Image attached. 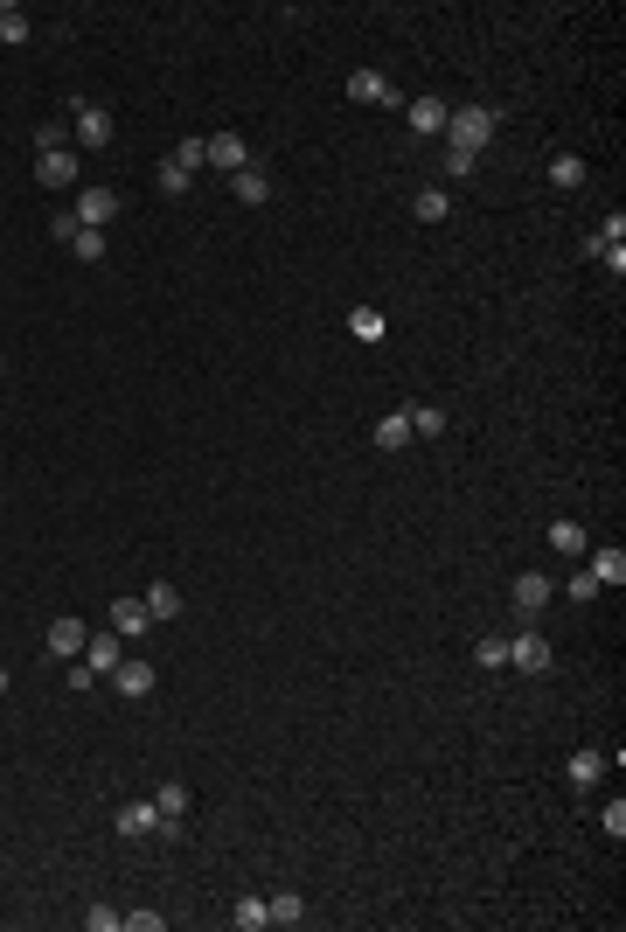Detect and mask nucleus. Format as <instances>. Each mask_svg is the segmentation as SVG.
I'll use <instances>...</instances> for the list:
<instances>
[{
    "instance_id": "obj_1",
    "label": "nucleus",
    "mask_w": 626,
    "mask_h": 932,
    "mask_svg": "<svg viewBox=\"0 0 626 932\" xmlns=\"http://www.w3.org/2000/svg\"><path fill=\"white\" fill-rule=\"evenodd\" d=\"M494 133H501V112H494V105H460V112H446V147H460V154H480Z\"/></svg>"
},
{
    "instance_id": "obj_2",
    "label": "nucleus",
    "mask_w": 626,
    "mask_h": 932,
    "mask_svg": "<svg viewBox=\"0 0 626 932\" xmlns=\"http://www.w3.org/2000/svg\"><path fill=\"white\" fill-rule=\"evenodd\" d=\"M70 119H77V126H70V140H77L84 154H98V147H112V112H105V105H91V98H77V105H70Z\"/></svg>"
},
{
    "instance_id": "obj_3",
    "label": "nucleus",
    "mask_w": 626,
    "mask_h": 932,
    "mask_svg": "<svg viewBox=\"0 0 626 932\" xmlns=\"http://www.w3.org/2000/svg\"><path fill=\"white\" fill-rule=\"evenodd\" d=\"M154 682H160V668H154V661H140V654H126V661L112 668V689H119L126 703H147V696H154Z\"/></svg>"
},
{
    "instance_id": "obj_4",
    "label": "nucleus",
    "mask_w": 626,
    "mask_h": 932,
    "mask_svg": "<svg viewBox=\"0 0 626 932\" xmlns=\"http://www.w3.org/2000/svg\"><path fill=\"white\" fill-rule=\"evenodd\" d=\"M77 174H84V154H77V147L35 154V181H42V188H77Z\"/></svg>"
},
{
    "instance_id": "obj_5",
    "label": "nucleus",
    "mask_w": 626,
    "mask_h": 932,
    "mask_svg": "<svg viewBox=\"0 0 626 932\" xmlns=\"http://www.w3.org/2000/svg\"><path fill=\"white\" fill-rule=\"evenodd\" d=\"M557 599V578H543V571H522L515 578V613H522V626H536V613Z\"/></svg>"
},
{
    "instance_id": "obj_6",
    "label": "nucleus",
    "mask_w": 626,
    "mask_h": 932,
    "mask_svg": "<svg viewBox=\"0 0 626 932\" xmlns=\"http://www.w3.org/2000/svg\"><path fill=\"white\" fill-rule=\"evenodd\" d=\"M508 668H522V675H543V668H550V640H543L536 626H522V633L508 640Z\"/></svg>"
},
{
    "instance_id": "obj_7",
    "label": "nucleus",
    "mask_w": 626,
    "mask_h": 932,
    "mask_svg": "<svg viewBox=\"0 0 626 932\" xmlns=\"http://www.w3.org/2000/svg\"><path fill=\"white\" fill-rule=\"evenodd\" d=\"M70 216H77L84 230H112V216H119V195H112V188H84Z\"/></svg>"
},
{
    "instance_id": "obj_8",
    "label": "nucleus",
    "mask_w": 626,
    "mask_h": 932,
    "mask_svg": "<svg viewBox=\"0 0 626 932\" xmlns=\"http://www.w3.org/2000/svg\"><path fill=\"white\" fill-rule=\"evenodd\" d=\"M585 571L599 578V592H606V585L620 592V585H626V550H620V543H599V550H585Z\"/></svg>"
},
{
    "instance_id": "obj_9",
    "label": "nucleus",
    "mask_w": 626,
    "mask_h": 932,
    "mask_svg": "<svg viewBox=\"0 0 626 932\" xmlns=\"http://www.w3.org/2000/svg\"><path fill=\"white\" fill-rule=\"evenodd\" d=\"M77 661H84V668H91V675H112V668H119V661H126V640H119V633H91V640H84V654H77Z\"/></svg>"
},
{
    "instance_id": "obj_10",
    "label": "nucleus",
    "mask_w": 626,
    "mask_h": 932,
    "mask_svg": "<svg viewBox=\"0 0 626 932\" xmlns=\"http://www.w3.org/2000/svg\"><path fill=\"white\" fill-rule=\"evenodd\" d=\"M84 640H91V626L63 613V620L49 626V661H77V654H84Z\"/></svg>"
},
{
    "instance_id": "obj_11",
    "label": "nucleus",
    "mask_w": 626,
    "mask_h": 932,
    "mask_svg": "<svg viewBox=\"0 0 626 932\" xmlns=\"http://www.w3.org/2000/svg\"><path fill=\"white\" fill-rule=\"evenodd\" d=\"M209 167H216V174L230 181L237 167H251V147H244L237 133H216V140H209Z\"/></svg>"
},
{
    "instance_id": "obj_12",
    "label": "nucleus",
    "mask_w": 626,
    "mask_h": 932,
    "mask_svg": "<svg viewBox=\"0 0 626 932\" xmlns=\"http://www.w3.org/2000/svg\"><path fill=\"white\" fill-rule=\"evenodd\" d=\"M348 98H355V105H397V91H390L383 70H355V77H348Z\"/></svg>"
},
{
    "instance_id": "obj_13",
    "label": "nucleus",
    "mask_w": 626,
    "mask_h": 932,
    "mask_svg": "<svg viewBox=\"0 0 626 932\" xmlns=\"http://www.w3.org/2000/svg\"><path fill=\"white\" fill-rule=\"evenodd\" d=\"M112 633H119V640H140V633H154V620H147V599H119V606H112Z\"/></svg>"
},
{
    "instance_id": "obj_14",
    "label": "nucleus",
    "mask_w": 626,
    "mask_h": 932,
    "mask_svg": "<svg viewBox=\"0 0 626 932\" xmlns=\"http://www.w3.org/2000/svg\"><path fill=\"white\" fill-rule=\"evenodd\" d=\"M404 119H411V133H425V140H432V133H446V98H411V105H404Z\"/></svg>"
},
{
    "instance_id": "obj_15",
    "label": "nucleus",
    "mask_w": 626,
    "mask_h": 932,
    "mask_svg": "<svg viewBox=\"0 0 626 932\" xmlns=\"http://www.w3.org/2000/svg\"><path fill=\"white\" fill-rule=\"evenodd\" d=\"M230 195H237V202H251V209H258V202H265V195H272V174H265V167H258V160H251V167H237V174H230Z\"/></svg>"
},
{
    "instance_id": "obj_16",
    "label": "nucleus",
    "mask_w": 626,
    "mask_h": 932,
    "mask_svg": "<svg viewBox=\"0 0 626 932\" xmlns=\"http://www.w3.org/2000/svg\"><path fill=\"white\" fill-rule=\"evenodd\" d=\"M140 599H147V620H154V626H167V620H181V592H174V585H167V578H154V585H147V592H140Z\"/></svg>"
},
{
    "instance_id": "obj_17",
    "label": "nucleus",
    "mask_w": 626,
    "mask_h": 932,
    "mask_svg": "<svg viewBox=\"0 0 626 932\" xmlns=\"http://www.w3.org/2000/svg\"><path fill=\"white\" fill-rule=\"evenodd\" d=\"M154 828H160V807H154V800L119 807V835H126V842H140V835H154Z\"/></svg>"
},
{
    "instance_id": "obj_18",
    "label": "nucleus",
    "mask_w": 626,
    "mask_h": 932,
    "mask_svg": "<svg viewBox=\"0 0 626 932\" xmlns=\"http://www.w3.org/2000/svg\"><path fill=\"white\" fill-rule=\"evenodd\" d=\"M599 779H606V752H599V745H585V752H571V786H578V793H592Z\"/></svg>"
},
{
    "instance_id": "obj_19",
    "label": "nucleus",
    "mask_w": 626,
    "mask_h": 932,
    "mask_svg": "<svg viewBox=\"0 0 626 932\" xmlns=\"http://www.w3.org/2000/svg\"><path fill=\"white\" fill-rule=\"evenodd\" d=\"M376 446H383V453H404V446H411V411L376 418Z\"/></svg>"
},
{
    "instance_id": "obj_20",
    "label": "nucleus",
    "mask_w": 626,
    "mask_h": 932,
    "mask_svg": "<svg viewBox=\"0 0 626 932\" xmlns=\"http://www.w3.org/2000/svg\"><path fill=\"white\" fill-rule=\"evenodd\" d=\"M550 550H557V557H585V550H592L585 522H550Z\"/></svg>"
},
{
    "instance_id": "obj_21",
    "label": "nucleus",
    "mask_w": 626,
    "mask_h": 932,
    "mask_svg": "<svg viewBox=\"0 0 626 932\" xmlns=\"http://www.w3.org/2000/svg\"><path fill=\"white\" fill-rule=\"evenodd\" d=\"M154 807H160V821H188V807H195V793H188L181 779H167V786H160V793H154Z\"/></svg>"
},
{
    "instance_id": "obj_22",
    "label": "nucleus",
    "mask_w": 626,
    "mask_h": 932,
    "mask_svg": "<svg viewBox=\"0 0 626 932\" xmlns=\"http://www.w3.org/2000/svg\"><path fill=\"white\" fill-rule=\"evenodd\" d=\"M411 216H418V223H446V216H453V188H425V195L411 202Z\"/></svg>"
},
{
    "instance_id": "obj_23",
    "label": "nucleus",
    "mask_w": 626,
    "mask_h": 932,
    "mask_svg": "<svg viewBox=\"0 0 626 932\" xmlns=\"http://www.w3.org/2000/svg\"><path fill=\"white\" fill-rule=\"evenodd\" d=\"M348 334H355V341H383L390 320H383V307H355V313H348Z\"/></svg>"
},
{
    "instance_id": "obj_24",
    "label": "nucleus",
    "mask_w": 626,
    "mask_h": 932,
    "mask_svg": "<svg viewBox=\"0 0 626 932\" xmlns=\"http://www.w3.org/2000/svg\"><path fill=\"white\" fill-rule=\"evenodd\" d=\"M230 919H237V932H265L272 926V905H265V898H237Z\"/></svg>"
},
{
    "instance_id": "obj_25",
    "label": "nucleus",
    "mask_w": 626,
    "mask_h": 932,
    "mask_svg": "<svg viewBox=\"0 0 626 932\" xmlns=\"http://www.w3.org/2000/svg\"><path fill=\"white\" fill-rule=\"evenodd\" d=\"M411 411V439H439L446 432V411H432V404H404Z\"/></svg>"
},
{
    "instance_id": "obj_26",
    "label": "nucleus",
    "mask_w": 626,
    "mask_h": 932,
    "mask_svg": "<svg viewBox=\"0 0 626 932\" xmlns=\"http://www.w3.org/2000/svg\"><path fill=\"white\" fill-rule=\"evenodd\" d=\"M473 661L480 668H508V633H480L473 640Z\"/></svg>"
},
{
    "instance_id": "obj_27",
    "label": "nucleus",
    "mask_w": 626,
    "mask_h": 932,
    "mask_svg": "<svg viewBox=\"0 0 626 932\" xmlns=\"http://www.w3.org/2000/svg\"><path fill=\"white\" fill-rule=\"evenodd\" d=\"M265 905H272V926H300V919H307V898H300V891H279V898H265Z\"/></svg>"
},
{
    "instance_id": "obj_28",
    "label": "nucleus",
    "mask_w": 626,
    "mask_h": 932,
    "mask_svg": "<svg viewBox=\"0 0 626 932\" xmlns=\"http://www.w3.org/2000/svg\"><path fill=\"white\" fill-rule=\"evenodd\" d=\"M550 181H557V188H585V160L557 154V160H550Z\"/></svg>"
},
{
    "instance_id": "obj_29",
    "label": "nucleus",
    "mask_w": 626,
    "mask_h": 932,
    "mask_svg": "<svg viewBox=\"0 0 626 932\" xmlns=\"http://www.w3.org/2000/svg\"><path fill=\"white\" fill-rule=\"evenodd\" d=\"M174 167L195 181V167H209V140H181V147H174Z\"/></svg>"
},
{
    "instance_id": "obj_30",
    "label": "nucleus",
    "mask_w": 626,
    "mask_h": 932,
    "mask_svg": "<svg viewBox=\"0 0 626 932\" xmlns=\"http://www.w3.org/2000/svg\"><path fill=\"white\" fill-rule=\"evenodd\" d=\"M105 244H112L105 230H77V237H70V251H77L84 265H98V258H105Z\"/></svg>"
},
{
    "instance_id": "obj_31",
    "label": "nucleus",
    "mask_w": 626,
    "mask_h": 932,
    "mask_svg": "<svg viewBox=\"0 0 626 932\" xmlns=\"http://www.w3.org/2000/svg\"><path fill=\"white\" fill-rule=\"evenodd\" d=\"M564 599H571V606H592V599H599V578H592V571H571V578H564Z\"/></svg>"
},
{
    "instance_id": "obj_32",
    "label": "nucleus",
    "mask_w": 626,
    "mask_h": 932,
    "mask_svg": "<svg viewBox=\"0 0 626 932\" xmlns=\"http://www.w3.org/2000/svg\"><path fill=\"white\" fill-rule=\"evenodd\" d=\"M56 147H70V126H56V119L35 126V154H56Z\"/></svg>"
},
{
    "instance_id": "obj_33",
    "label": "nucleus",
    "mask_w": 626,
    "mask_h": 932,
    "mask_svg": "<svg viewBox=\"0 0 626 932\" xmlns=\"http://www.w3.org/2000/svg\"><path fill=\"white\" fill-rule=\"evenodd\" d=\"M0 42H28V14L21 7H0Z\"/></svg>"
},
{
    "instance_id": "obj_34",
    "label": "nucleus",
    "mask_w": 626,
    "mask_h": 932,
    "mask_svg": "<svg viewBox=\"0 0 626 932\" xmlns=\"http://www.w3.org/2000/svg\"><path fill=\"white\" fill-rule=\"evenodd\" d=\"M84 926H91V932H119V926H126V912H112V905H91V912H84Z\"/></svg>"
},
{
    "instance_id": "obj_35",
    "label": "nucleus",
    "mask_w": 626,
    "mask_h": 932,
    "mask_svg": "<svg viewBox=\"0 0 626 932\" xmlns=\"http://www.w3.org/2000/svg\"><path fill=\"white\" fill-rule=\"evenodd\" d=\"M599 828L620 842V835H626V800H606V807H599Z\"/></svg>"
},
{
    "instance_id": "obj_36",
    "label": "nucleus",
    "mask_w": 626,
    "mask_h": 932,
    "mask_svg": "<svg viewBox=\"0 0 626 932\" xmlns=\"http://www.w3.org/2000/svg\"><path fill=\"white\" fill-rule=\"evenodd\" d=\"M473 167H480V154H460V147H446V174H453V181H467Z\"/></svg>"
},
{
    "instance_id": "obj_37",
    "label": "nucleus",
    "mask_w": 626,
    "mask_h": 932,
    "mask_svg": "<svg viewBox=\"0 0 626 932\" xmlns=\"http://www.w3.org/2000/svg\"><path fill=\"white\" fill-rule=\"evenodd\" d=\"M160 188H167V195H188V174H181L174 160H160Z\"/></svg>"
},
{
    "instance_id": "obj_38",
    "label": "nucleus",
    "mask_w": 626,
    "mask_h": 932,
    "mask_svg": "<svg viewBox=\"0 0 626 932\" xmlns=\"http://www.w3.org/2000/svg\"><path fill=\"white\" fill-rule=\"evenodd\" d=\"M49 230H56V244H70V237H77V230H84V223H77V216H70V209H56V223H49Z\"/></svg>"
},
{
    "instance_id": "obj_39",
    "label": "nucleus",
    "mask_w": 626,
    "mask_h": 932,
    "mask_svg": "<svg viewBox=\"0 0 626 932\" xmlns=\"http://www.w3.org/2000/svg\"><path fill=\"white\" fill-rule=\"evenodd\" d=\"M126 926H133V932H160L167 919H160V912H126Z\"/></svg>"
},
{
    "instance_id": "obj_40",
    "label": "nucleus",
    "mask_w": 626,
    "mask_h": 932,
    "mask_svg": "<svg viewBox=\"0 0 626 932\" xmlns=\"http://www.w3.org/2000/svg\"><path fill=\"white\" fill-rule=\"evenodd\" d=\"M0 696H7V668H0Z\"/></svg>"
}]
</instances>
